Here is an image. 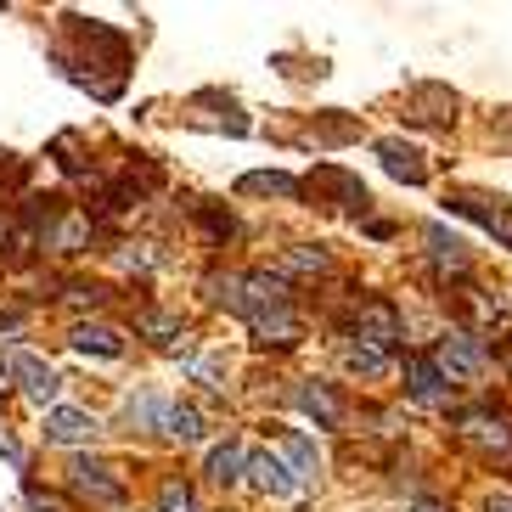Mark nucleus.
I'll use <instances>...</instances> for the list:
<instances>
[{"mask_svg": "<svg viewBox=\"0 0 512 512\" xmlns=\"http://www.w3.org/2000/svg\"><path fill=\"white\" fill-rule=\"evenodd\" d=\"M68 479H74V490H79V496H91L96 507H119V501H124V479L107 462L74 456V462H68Z\"/></svg>", "mask_w": 512, "mask_h": 512, "instance_id": "5", "label": "nucleus"}, {"mask_svg": "<svg viewBox=\"0 0 512 512\" xmlns=\"http://www.w3.org/2000/svg\"><path fill=\"white\" fill-rule=\"evenodd\" d=\"M6 372L17 377V389L29 394L34 406H51L57 389H62V372L51 361H40V355H29V349H12V355H6Z\"/></svg>", "mask_w": 512, "mask_h": 512, "instance_id": "4", "label": "nucleus"}, {"mask_svg": "<svg viewBox=\"0 0 512 512\" xmlns=\"http://www.w3.org/2000/svg\"><path fill=\"white\" fill-rule=\"evenodd\" d=\"M242 473H248V451H242L237 439H226V445H214L209 451V479L214 484H237Z\"/></svg>", "mask_w": 512, "mask_h": 512, "instance_id": "18", "label": "nucleus"}, {"mask_svg": "<svg viewBox=\"0 0 512 512\" xmlns=\"http://www.w3.org/2000/svg\"><path fill=\"white\" fill-rule=\"evenodd\" d=\"M96 428H102V422H96L91 411H79V406H51V411H46V428H40V434H46V445H91Z\"/></svg>", "mask_w": 512, "mask_h": 512, "instance_id": "8", "label": "nucleus"}, {"mask_svg": "<svg viewBox=\"0 0 512 512\" xmlns=\"http://www.w3.org/2000/svg\"><path fill=\"white\" fill-rule=\"evenodd\" d=\"M282 456H287V473H293V479H316V473H321L316 445H310L299 428H287V434H282Z\"/></svg>", "mask_w": 512, "mask_h": 512, "instance_id": "15", "label": "nucleus"}, {"mask_svg": "<svg viewBox=\"0 0 512 512\" xmlns=\"http://www.w3.org/2000/svg\"><path fill=\"white\" fill-rule=\"evenodd\" d=\"M74 349L79 355H102V361H119L124 355V338L113 327H74Z\"/></svg>", "mask_w": 512, "mask_h": 512, "instance_id": "19", "label": "nucleus"}, {"mask_svg": "<svg viewBox=\"0 0 512 512\" xmlns=\"http://www.w3.org/2000/svg\"><path fill=\"white\" fill-rule=\"evenodd\" d=\"M439 372L445 377H479L484 372V349H479V338H473V332H445V338H439Z\"/></svg>", "mask_w": 512, "mask_h": 512, "instance_id": "7", "label": "nucleus"}, {"mask_svg": "<svg viewBox=\"0 0 512 512\" xmlns=\"http://www.w3.org/2000/svg\"><path fill=\"white\" fill-rule=\"evenodd\" d=\"M344 366H349V372H361V377H383V372H389V349L355 344V338H349V344H344Z\"/></svg>", "mask_w": 512, "mask_h": 512, "instance_id": "20", "label": "nucleus"}, {"mask_svg": "<svg viewBox=\"0 0 512 512\" xmlns=\"http://www.w3.org/2000/svg\"><path fill=\"white\" fill-rule=\"evenodd\" d=\"M411 512H445V507H439V501H417Z\"/></svg>", "mask_w": 512, "mask_h": 512, "instance_id": "25", "label": "nucleus"}, {"mask_svg": "<svg viewBox=\"0 0 512 512\" xmlns=\"http://www.w3.org/2000/svg\"><path fill=\"white\" fill-rule=\"evenodd\" d=\"M422 237H428V254H434V265H439V271L467 276V242H462V237H451L445 226H428Z\"/></svg>", "mask_w": 512, "mask_h": 512, "instance_id": "13", "label": "nucleus"}, {"mask_svg": "<svg viewBox=\"0 0 512 512\" xmlns=\"http://www.w3.org/2000/svg\"><path fill=\"white\" fill-rule=\"evenodd\" d=\"M445 203H451L456 214H467L473 226H484L496 242H507V248H512V203H507V197H490V192H451Z\"/></svg>", "mask_w": 512, "mask_h": 512, "instance_id": "3", "label": "nucleus"}, {"mask_svg": "<svg viewBox=\"0 0 512 512\" xmlns=\"http://www.w3.org/2000/svg\"><path fill=\"white\" fill-rule=\"evenodd\" d=\"M406 389H411V400H422V406H439V400L451 394V377L439 372L434 355H411L406 361Z\"/></svg>", "mask_w": 512, "mask_h": 512, "instance_id": "9", "label": "nucleus"}, {"mask_svg": "<svg viewBox=\"0 0 512 512\" xmlns=\"http://www.w3.org/2000/svg\"><path fill=\"white\" fill-rule=\"evenodd\" d=\"M158 512H197L192 484H186V479H164V484H158Z\"/></svg>", "mask_w": 512, "mask_h": 512, "instance_id": "22", "label": "nucleus"}, {"mask_svg": "<svg viewBox=\"0 0 512 512\" xmlns=\"http://www.w3.org/2000/svg\"><path fill=\"white\" fill-rule=\"evenodd\" d=\"M29 512H62L57 496H40V490H29Z\"/></svg>", "mask_w": 512, "mask_h": 512, "instance_id": "23", "label": "nucleus"}, {"mask_svg": "<svg viewBox=\"0 0 512 512\" xmlns=\"http://www.w3.org/2000/svg\"><path fill=\"white\" fill-rule=\"evenodd\" d=\"M242 321L254 327L259 344H299V316H293V293L282 276L259 271L242 276Z\"/></svg>", "mask_w": 512, "mask_h": 512, "instance_id": "1", "label": "nucleus"}, {"mask_svg": "<svg viewBox=\"0 0 512 512\" xmlns=\"http://www.w3.org/2000/svg\"><path fill=\"white\" fill-rule=\"evenodd\" d=\"M321 271H327V254L310 248V242H299V248L282 254V276H321Z\"/></svg>", "mask_w": 512, "mask_h": 512, "instance_id": "21", "label": "nucleus"}, {"mask_svg": "<svg viewBox=\"0 0 512 512\" xmlns=\"http://www.w3.org/2000/svg\"><path fill=\"white\" fill-rule=\"evenodd\" d=\"M242 479L254 484L259 496H293V473H287V462L282 456H271V451H254L248 456V473H242Z\"/></svg>", "mask_w": 512, "mask_h": 512, "instance_id": "10", "label": "nucleus"}, {"mask_svg": "<svg viewBox=\"0 0 512 512\" xmlns=\"http://www.w3.org/2000/svg\"><path fill=\"white\" fill-rule=\"evenodd\" d=\"M310 186H327V192H338L344 197V209H361L366 214V203H372V197H366V186L355 181V175H344V169H316V175H310Z\"/></svg>", "mask_w": 512, "mask_h": 512, "instance_id": "16", "label": "nucleus"}, {"mask_svg": "<svg viewBox=\"0 0 512 512\" xmlns=\"http://www.w3.org/2000/svg\"><path fill=\"white\" fill-rule=\"evenodd\" d=\"M456 434H462V445H473L484 462H512V422L501 417V411H467V417L456 422Z\"/></svg>", "mask_w": 512, "mask_h": 512, "instance_id": "2", "label": "nucleus"}, {"mask_svg": "<svg viewBox=\"0 0 512 512\" xmlns=\"http://www.w3.org/2000/svg\"><path fill=\"white\" fill-rule=\"evenodd\" d=\"M299 406L310 411L321 428H338V422H344V406H338V394H332L327 383H304V389H299Z\"/></svg>", "mask_w": 512, "mask_h": 512, "instance_id": "17", "label": "nucleus"}, {"mask_svg": "<svg viewBox=\"0 0 512 512\" xmlns=\"http://www.w3.org/2000/svg\"><path fill=\"white\" fill-rule=\"evenodd\" d=\"M355 344H377L389 349L394 338H400V310H394L389 299H366L361 310H355V332H349Z\"/></svg>", "mask_w": 512, "mask_h": 512, "instance_id": "6", "label": "nucleus"}, {"mask_svg": "<svg viewBox=\"0 0 512 512\" xmlns=\"http://www.w3.org/2000/svg\"><path fill=\"white\" fill-rule=\"evenodd\" d=\"M377 158H383V169H389L394 181H406V186H422V181H428V164H422V152L406 147V141L383 136V141H377Z\"/></svg>", "mask_w": 512, "mask_h": 512, "instance_id": "11", "label": "nucleus"}, {"mask_svg": "<svg viewBox=\"0 0 512 512\" xmlns=\"http://www.w3.org/2000/svg\"><path fill=\"white\" fill-rule=\"evenodd\" d=\"M490 512H512V496H496V501H490Z\"/></svg>", "mask_w": 512, "mask_h": 512, "instance_id": "24", "label": "nucleus"}, {"mask_svg": "<svg viewBox=\"0 0 512 512\" xmlns=\"http://www.w3.org/2000/svg\"><path fill=\"white\" fill-rule=\"evenodd\" d=\"M158 434L181 439V445H197V439H203V417H197V406L164 400V411H158Z\"/></svg>", "mask_w": 512, "mask_h": 512, "instance_id": "12", "label": "nucleus"}, {"mask_svg": "<svg viewBox=\"0 0 512 512\" xmlns=\"http://www.w3.org/2000/svg\"><path fill=\"white\" fill-rule=\"evenodd\" d=\"M242 197H299L304 186L293 181V175H282V169H254V175H242L237 181Z\"/></svg>", "mask_w": 512, "mask_h": 512, "instance_id": "14", "label": "nucleus"}]
</instances>
